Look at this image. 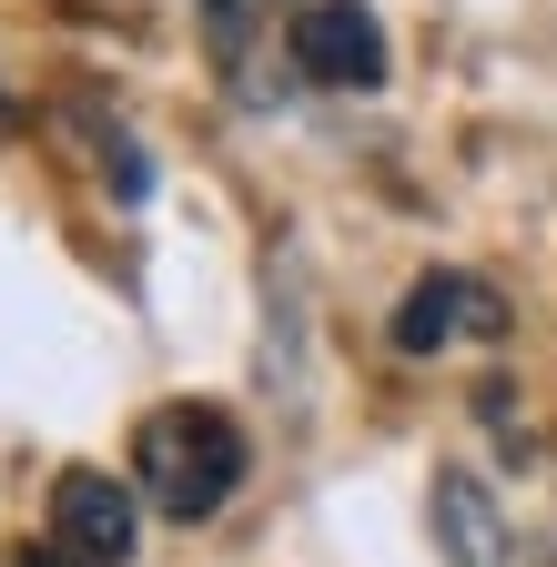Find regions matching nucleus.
<instances>
[{
  "instance_id": "nucleus-7",
  "label": "nucleus",
  "mask_w": 557,
  "mask_h": 567,
  "mask_svg": "<svg viewBox=\"0 0 557 567\" xmlns=\"http://www.w3.org/2000/svg\"><path fill=\"white\" fill-rule=\"evenodd\" d=\"M21 567H82V557H72V547H51V537H41V547H31Z\"/></svg>"
},
{
  "instance_id": "nucleus-4",
  "label": "nucleus",
  "mask_w": 557,
  "mask_h": 567,
  "mask_svg": "<svg viewBox=\"0 0 557 567\" xmlns=\"http://www.w3.org/2000/svg\"><path fill=\"white\" fill-rule=\"evenodd\" d=\"M456 334H507V305L486 295L476 274H426V284L395 305V344H405V354H436V344H456Z\"/></svg>"
},
{
  "instance_id": "nucleus-3",
  "label": "nucleus",
  "mask_w": 557,
  "mask_h": 567,
  "mask_svg": "<svg viewBox=\"0 0 557 567\" xmlns=\"http://www.w3.org/2000/svg\"><path fill=\"white\" fill-rule=\"evenodd\" d=\"M51 547H72L82 567H132V547H143V507H132V486L102 476V466L51 476Z\"/></svg>"
},
{
  "instance_id": "nucleus-2",
  "label": "nucleus",
  "mask_w": 557,
  "mask_h": 567,
  "mask_svg": "<svg viewBox=\"0 0 557 567\" xmlns=\"http://www.w3.org/2000/svg\"><path fill=\"white\" fill-rule=\"evenodd\" d=\"M285 51H295V71L314 92H375L385 82V21L365 0H305Z\"/></svg>"
},
{
  "instance_id": "nucleus-6",
  "label": "nucleus",
  "mask_w": 557,
  "mask_h": 567,
  "mask_svg": "<svg viewBox=\"0 0 557 567\" xmlns=\"http://www.w3.org/2000/svg\"><path fill=\"white\" fill-rule=\"evenodd\" d=\"M193 11H203V41H214V61L244 71L254 41H264V21H274V0H193Z\"/></svg>"
},
{
  "instance_id": "nucleus-5",
  "label": "nucleus",
  "mask_w": 557,
  "mask_h": 567,
  "mask_svg": "<svg viewBox=\"0 0 557 567\" xmlns=\"http://www.w3.org/2000/svg\"><path fill=\"white\" fill-rule=\"evenodd\" d=\"M436 547H446V567H517L507 507H497V496H486L466 466L436 476Z\"/></svg>"
},
{
  "instance_id": "nucleus-1",
  "label": "nucleus",
  "mask_w": 557,
  "mask_h": 567,
  "mask_svg": "<svg viewBox=\"0 0 557 567\" xmlns=\"http://www.w3.org/2000/svg\"><path fill=\"white\" fill-rule=\"evenodd\" d=\"M132 486H143L173 527L224 517L234 486H244V425H234L224 405H203V395L153 405L143 425H132Z\"/></svg>"
}]
</instances>
